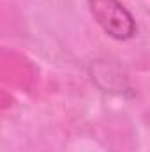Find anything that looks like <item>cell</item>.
<instances>
[{
	"mask_svg": "<svg viewBox=\"0 0 150 152\" xmlns=\"http://www.w3.org/2000/svg\"><path fill=\"white\" fill-rule=\"evenodd\" d=\"M94 14L104 30L117 39L131 37L136 30L133 16L125 11V7L117 0H92Z\"/></svg>",
	"mask_w": 150,
	"mask_h": 152,
	"instance_id": "cell-1",
	"label": "cell"
}]
</instances>
